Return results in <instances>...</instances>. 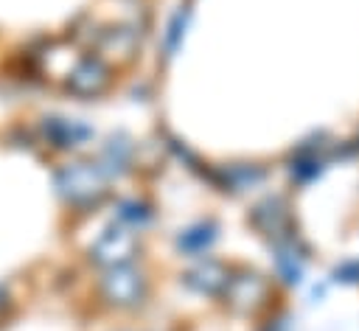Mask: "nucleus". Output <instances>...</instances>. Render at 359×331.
<instances>
[{
	"label": "nucleus",
	"mask_w": 359,
	"mask_h": 331,
	"mask_svg": "<svg viewBox=\"0 0 359 331\" xmlns=\"http://www.w3.org/2000/svg\"><path fill=\"white\" fill-rule=\"evenodd\" d=\"M222 292H224V300H227L236 311L250 314V311H255L258 306L266 303L269 283H266V278L258 275V272H241V275H233Z\"/></svg>",
	"instance_id": "obj_1"
},
{
	"label": "nucleus",
	"mask_w": 359,
	"mask_h": 331,
	"mask_svg": "<svg viewBox=\"0 0 359 331\" xmlns=\"http://www.w3.org/2000/svg\"><path fill=\"white\" fill-rule=\"evenodd\" d=\"M337 281L359 283V261H345L342 266H337Z\"/></svg>",
	"instance_id": "obj_3"
},
{
	"label": "nucleus",
	"mask_w": 359,
	"mask_h": 331,
	"mask_svg": "<svg viewBox=\"0 0 359 331\" xmlns=\"http://www.w3.org/2000/svg\"><path fill=\"white\" fill-rule=\"evenodd\" d=\"M252 224L269 236L272 241H283L292 233V213H289V205L280 199V196H266L264 202H258L252 208Z\"/></svg>",
	"instance_id": "obj_2"
}]
</instances>
